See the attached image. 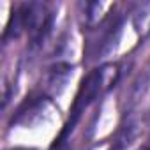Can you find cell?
Segmentation results:
<instances>
[{"label":"cell","instance_id":"cell-1","mask_svg":"<svg viewBox=\"0 0 150 150\" xmlns=\"http://www.w3.org/2000/svg\"><path fill=\"white\" fill-rule=\"evenodd\" d=\"M132 27L139 37H146L150 34V0H143L132 6L131 9Z\"/></svg>","mask_w":150,"mask_h":150},{"label":"cell","instance_id":"cell-3","mask_svg":"<svg viewBox=\"0 0 150 150\" xmlns=\"http://www.w3.org/2000/svg\"><path fill=\"white\" fill-rule=\"evenodd\" d=\"M148 83H150V78H148L146 72H141L134 78V81H132V85L129 88V94H127V104L129 106H134L136 103L141 101V97L148 90Z\"/></svg>","mask_w":150,"mask_h":150},{"label":"cell","instance_id":"cell-6","mask_svg":"<svg viewBox=\"0 0 150 150\" xmlns=\"http://www.w3.org/2000/svg\"><path fill=\"white\" fill-rule=\"evenodd\" d=\"M101 9H103V4H99V2H90V4H85V11H87V14H85V21H87V25H96L97 21H99V18H101Z\"/></svg>","mask_w":150,"mask_h":150},{"label":"cell","instance_id":"cell-4","mask_svg":"<svg viewBox=\"0 0 150 150\" xmlns=\"http://www.w3.org/2000/svg\"><path fill=\"white\" fill-rule=\"evenodd\" d=\"M120 32H122V20H117L110 30L106 32L104 39H103V44H101V55H108L111 53L115 48H117V42L120 39Z\"/></svg>","mask_w":150,"mask_h":150},{"label":"cell","instance_id":"cell-2","mask_svg":"<svg viewBox=\"0 0 150 150\" xmlns=\"http://www.w3.org/2000/svg\"><path fill=\"white\" fill-rule=\"evenodd\" d=\"M139 132V125H138V120L134 118H127L120 129L117 131L115 134V139H113V145H111V150H125L138 136Z\"/></svg>","mask_w":150,"mask_h":150},{"label":"cell","instance_id":"cell-5","mask_svg":"<svg viewBox=\"0 0 150 150\" xmlns=\"http://www.w3.org/2000/svg\"><path fill=\"white\" fill-rule=\"evenodd\" d=\"M71 71H72V69H71L67 64H57V65L51 69V72H50V85H51V87H57V85L62 87V85L67 81Z\"/></svg>","mask_w":150,"mask_h":150}]
</instances>
